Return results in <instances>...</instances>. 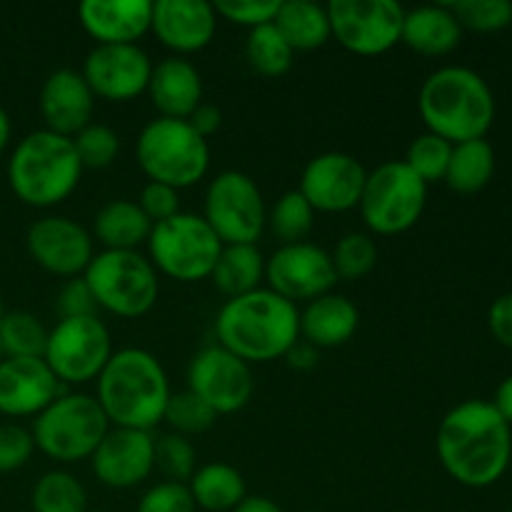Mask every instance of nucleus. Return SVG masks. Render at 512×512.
Here are the masks:
<instances>
[{
	"label": "nucleus",
	"instance_id": "nucleus-31",
	"mask_svg": "<svg viewBox=\"0 0 512 512\" xmlns=\"http://www.w3.org/2000/svg\"><path fill=\"white\" fill-rule=\"evenodd\" d=\"M495 175V150L485 138L453 145L445 183L460 195L480 193Z\"/></svg>",
	"mask_w": 512,
	"mask_h": 512
},
{
	"label": "nucleus",
	"instance_id": "nucleus-23",
	"mask_svg": "<svg viewBox=\"0 0 512 512\" xmlns=\"http://www.w3.org/2000/svg\"><path fill=\"white\" fill-rule=\"evenodd\" d=\"M78 18L95 45H138L150 30V0H85Z\"/></svg>",
	"mask_w": 512,
	"mask_h": 512
},
{
	"label": "nucleus",
	"instance_id": "nucleus-2",
	"mask_svg": "<svg viewBox=\"0 0 512 512\" xmlns=\"http://www.w3.org/2000/svg\"><path fill=\"white\" fill-rule=\"evenodd\" d=\"M215 338L248 365L285 358L300 340V310L273 290L258 288L220 308Z\"/></svg>",
	"mask_w": 512,
	"mask_h": 512
},
{
	"label": "nucleus",
	"instance_id": "nucleus-16",
	"mask_svg": "<svg viewBox=\"0 0 512 512\" xmlns=\"http://www.w3.org/2000/svg\"><path fill=\"white\" fill-rule=\"evenodd\" d=\"M368 170L355 155L328 150L308 160L300 175V195L315 213H348L358 208Z\"/></svg>",
	"mask_w": 512,
	"mask_h": 512
},
{
	"label": "nucleus",
	"instance_id": "nucleus-43",
	"mask_svg": "<svg viewBox=\"0 0 512 512\" xmlns=\"http://www.w3.org/2000/svg\"><path fill=\"white\" fill-rule=\"evenodd\" d=\"M135 512H198V508H195V500L190 495L188 485L165 480V483H158L145 490Z\"/></svg>",
	"mask_w": 512,
	"mask_h": 512
},
{
	"label": "nucleus",
	"instance_id": "nucleus-39",
	"mask_svg": "<svg viewBox=\"0 0 512 512\" xmlns=\"http://www.w3.org/2000/svg\"><path fill=\"white\" fill-rule=\"evenodd\" d=\"M450 10L458 18L460 28L473 33H498L512 28V3L510 0H458L450 3Z\"/></svg>",
	"mask_w": 512,
	"mask_h": 512
},
{
	"label": "nucleus",
	"instance_id": "nucleus-34",
	"mask_svg": "<svg viewBox=\"0 0 512 512\" xmlns=\"http://www.w3.org/2000/svg\"><path fill=\"white\" fill-rule=\"evenodd\" d=\"M48 330L33 313L13 310L0 320V345L5 358H43Z\"/></svg>",
	"mask_w": 512,
	"mask_h": 512
},
{
	"label": "nucleus",
	"instance_id": "nucleus-17",
	"mask_svg": "<svg viewBox=\"0 0 512 512\" xmlns=\"http://www.w3.org/2000/svg\"><path fill=\"white\" fill-rule=\"evenodd\" d=\"M30 258L58 278H80L95 258L93 235L65 215H45L25 233Z\"/></svg>",
	"mask_w": 512,
	"mask_h": 512
},
{
	"label": "nucleus",
	"instance_id": "nucleus-40",
	"mask_svg": "<svg viewBox=\"0 0 512 512\" xmlns=\"http://www.w3.org/2000/svg\"><path fill=\"white\" fill-rule=\"evenodd\" d=\"M198 453H195V445L190 443V438L178 433H168L163 438L155 440V468L165 475V480L170 483H183L188 485V480L193 478V473L198 470L195 465Z\"/></svg>",
	"mask_w": 512,
	"mask_h": 512
},
{
	"label": "nucleus",
	"instance_id": "nucleus-54",
	"mask_svg": "<svg viewBox=\"0 0 512 512\" xmlns=\"http://www.w3.org/2000/svg\"><path fill=\"white\" fill-rule=\"evenodd\" d=\"M305 512H325V510H305Z\"/></svg>",
	"mask_w": 512,
	"mask_h": 512
},
{
	"label": "nucleus",
	"instance_id": "nucleus-42",
	"mask_svg": "<svg viewBox=\"0 0 512 512\" xmlns=\"http://www.w3.org/2000/svg\"><path fill=\"white\" fill-rule=\"evenodd\" d=\"M213 8L220 18L253 30L260 28V25L273 23L275 15H278L280 0H218Z\"/></svg>",
	"mask_w": 512,
	"mask_h": 512
},
{
	"label": "nucleus",
	"instance_id": "nucleus-25",
	"mask_svg": "<svg viewBox=\"0 0 512 512\" xmlns=\"http://www.w3.org/2000/svg\"><path fill=\"white\" fill-rule=\"evenodd\" d=\"M360 313L350 298L340 293H325L310 300L300 313V338L318 348H340L355 335Z\"/></svg>",
	"mask_w": 512,
	"mask_h": 512
},
{
	"label": "nucleus",
	"instance_id": "nucleus-56",
	"mask_svg": "<svg viewBox=\"0 0 512 512\" xmlns=\"http://www.w3.org/2000/svg\"><path fill=\"white\" fill-rule=\"evenodd\" d=\"M505 512H512V510H505Z\"/></svg>",
	"mask_w": 512,
	"mask_h": 512
},
{
	"label": "nucleus",
	"instance_id": "nucleus-52",
	"mask_svg": "<svg viewBox=\"0 0 512 512\" xmlns=\"http://www.w3.org/2000/svg\"><path fill=\"white\" fill-rule=\"evenodd\" d=\"M8 140H10V118H8V113H5L3 105H0V153L5 150Z\"/></svg>",
	"mask_w": 512,
	"mask_h": 512
},
{
	"label": "nucleus",
	"instance_id": "nucleus-19",
	"mask_svg": "<svg viewBox=\"0 0 512 512\" xmlns=\"http://www.w3.org/2000/svg\"><path fill=\"white\" fill-rule=\"evenodd\" d=\"M93 473L105 488L130 490L155 470V440L145 430L110 428L90 458Z\"/></svg>",
	"mask_w": 512,
	"mask_h": 512
},
{
	"label": "nucleus",
	"instance_id": "nucleus-47",
	"mask_svg": "<svg viewBox=\"0 0 512 512\" xmlns=\"http://www.w3.org/2000/svg\"><path fill=\"white\" fill-rule=\"evenodd\" d=\"M488 328L503 348L512 350V293L493 300L488 310Z\"/></svg>",
	"mask_w": 512,
	"mask_h": 512
},
{
	"label": "nucleus",
	"instance_id": "nucleus-3",
	"mask_svg": "<svg viewBox=\"0 0 512 512\" xmlns=\"http://www.w3.org/2000/svg\"><path fill=\"white\" fill-rule=\"evenodd\" d=\"M95 400L110 425L150 433L155 425L163 423L165 405L170 400L168 375L148 350H115L98 375Z\"/></svg>",
	"mask_w": 512,
	"mask_h": 512
},
{
	"label": "nucleus",
	"instance_id": "nucleus-15",
	"mask_svg": "<svg viewBox=\"0 0 512 512\" xmlns=\"http://www.w3.org/2000/svg\"><path fill=\"white\" fill-rule=\"evenodd\" d=\"M265 283H268V290L290 303H298V300L310 303L320 295L333 293L338 275H335L328 250L305 240V243L280 245L265 260Z\"/></svg>",
	"mask_w": 512,
	"mask_h": 512
},
{
	"label": "nucleus",
	"instance_id": "nucleus-27",
	"mask_svg": "<svg viewBox=\"0 0 512 512\" xmlns=\"http://www.w3.org/2000/svg\"><path fill=\"white\" fill-rule=\"evenodd\" d=\"M150 230L153 223L133 200H110L93 218V238L105 250H138L148 243Z\"/></svg>",
	"mask_w": 512,
	"mask_h": 512
},
{
	"label": "nucleus",
	"instance_id": "nucleus-14",
	"mask_svg": "<svg viewBox=\"0 0 512 512\" xmlns=\"http://www.w3.org/2000/svg\"><path fill=\"white\" fill-rule=\"evenodd\" d=\"M188 390L215 415H233L253 398V370L223 345H205L188 365Z\"/></svg>",
	"mask_w": 512,
	"mask_h": 512
},
{
	"label": "nucleus",
	"instance_id": "nucleus-24",
	"mask_svg": "<svg viewBox=\"0 0 512 512\" xmlns=\"http://www.w3.org/2000/svg\"><path fill=\"white\" fill-rule=\"evenodd\" d=\"M148 95L160 118L188 120L203 103V78L190 60L170 55L153 65Z\"/></svg>",
	"mask_w": 512,
	"mask_h": 512
},
{
	"label": "nucleus",
	"instance_id": "nucleus-28",
	"mask_svg": "<svg viewBox=\"0 0 512 512\" xmlns=\"http://www.w3.org/2000/svg\"><path fill=\"white\" fill-rule=\"evenodd\" d=\"M188 490L195 508L208 512H233L248 498L243 475L228 463L200 465L188 480Z\"/></svg>",
	"mask_w": 512,
	"mask_h": 512
},
{
	"label": "nucleus",
	"instance_id": "nucleus-30",
	"mask_svg": "<svg viewBox=\"0 0 512 512\" xmlns=\"http://www.w3.org/2000/svg\"><path fill=\"white\" fill-rule=\"evenodd\" d=\"M210 280L228 300L253 293L265 280L263 253L258 245H223Z\"/></svg>",
	"mask_w": 512,
	"mask_h": 512
},
{
	"label": "nucleus",
	"instance_id": "nucleus-12",
	"mask_svg": "<svg viewBox=\"0 0 512 512\" xmlns=\"http://www.w3.org/2000/svg\"><path fill=\"white\" fill-rule=\"evenodd\" d=\"M113 355L110 330L98 315L88 318H60L48 330L43 360L60 385H85L98 380Z\"/></svg>",
	"mask_w": 512,
	"mask_h": 512
},
{
	"label": "nucleus",
	"instance_id": "nucleus-4",
	"mask_svg": "<svg viewBox=\"0 0 512 512\" xmlns=\"http://www.w3.org/2000/svg\"><path fill=\"white\" fill-rule=\"evenodd\" d=\"M418 110L428 133L458 145L488 135L495 120V95L480 73L445 65L425 78Z\"/></svg>",
	"mask_w": 512,
	"mask_h": 512
},
{
	"label": "nucleus",
	"instance_id": "nucleus-49",
	"mask_svg": "<svg viewBox=\"0 0 512 512\" xmlns=\"http://www.w3.org/2000/svg\"><path fill=\"white\" fill-rule=\"evenodd\" d=\"M285 360H288V365L293 370H313L315 365H318V350L313 348V345L308 343H295L293 348H290V353L285 355Z\"/></svg>",
	"mask_w": 512,
	"mask_h": 512
},
{
	"label": "nucleus",
	"instance_id": "nucleus-26",
	"mask_svg": "<svg viewBox=\"0 0 512 512\" xmlns=\"http://www.w3.org/2000/svg\"><path fill=\"white\" fill-rule=\"evenodd\" d=\"M463 40V28L448 5H420L405 10L400 43L425 58H440L453 53Z\"/></svg>",
	"mask_w": 512,
	"mask_h": 512
},
{
	"label": "nucleus",
	"instance_id": "nucleus-45",
	"mask_svg": "<svg viewBox=\"0 0 512 512\" xmlns=\"http://www.w3.org/2000/svg\"><path fill=\"white\" fill-rule=\"evenodd\" d=\"M140 210L148 215L150 223H163V220H170L173 215L180 213V195L178 190L170 188V185L163 183H148L143 190H140L138 198Z\"/></svg>",
	"mask_w": 512,
	"mask_h": 512
},
{
	"label": "nucleus",
	"instance_id": "nucleus-51",
	"mask_svg": "<svg viewBox=\"0 0 512 512\" xmlns=\"http://www.w3.org/2000/svg\"><path fill=\"white\" fill-rule=\"evenodd\" d=\"M233 512H283V508L265 495H248Z\"/></svg>",
	"mask_w": 512,
	"mask_h": 512
},
{
	"label": "nucleus",
	"instance_id": "nucleus-37",
	"mask_svg": "<svg viewBox=\"0 0 512 512\" xmlns=\"http://www.w3.org/2000/svg\"><path fill=\"white\" fill-rule=\"evenodd\" d=\"M450 155H453V143H448V140H443L440 135L425 130L423 135H418V138L408 145V153H405L403 163L408 165L425 185H430L438 183V180H445Z\"/></svg>",
	"mask_w": 512,
	"mask_h": 512
},
{
	"label": "nucleus",
	"instance_id": "nucleus-53",
	"mask_svg": "<svg viewBox=\"0 0 512 512\" xmlns=\"http://www.w3.org/2000/svg\"><path fill=\"white\" fill-rule=\"evenodd\" d=\"M3 315H5V310H3V298H0V320H3Z\"/></svg>",
	"mask_w": 512,
	"mask_h": 512
},
{
	"label": "nucleus",
	"instance_id": "nucleus-9",
	"mask_svg": "<svg viewBox=\"0 0 512 512\" xmlns=\"http://www.w3.org/2000/svg\"><path fill=\"white\" fill-rule=\"evenodd\" d=\"M150 263L178 283H198L213 275L223 243L203 215L183 213L155 223L148 238Z\"/></svg>",
	"mask_w": 512,
	"mask_h": 512
},
{
	"label": "nucleus",
	"instance_id": "nucleus-13",
	"mask_svg": "<svg viewBox=\"0 0 512 512\" xmlns=\"http://www.w3.org/2000/svg\"><path fill=\"white\" fill-rule=\"evenodd\" d=\"M325 10L330 38L350 53L373 58L400 43L405 8L395 0H333Z\"/></svg>",
	"mask_w": 512,
	"mask_h": 512
},
{
	"label": "nucleus",
	"instance_id": "nucleus-10",
	"mask_svg": "<svg viewBox=\"0 0 512 512\" xmlns=\"http://www.w3.org/2000/svg\"><path fill=\"white\" fill-rule=\"evenodd\" d=\"M425 203L428 185L403 160H388L368 173L358 210L370 233L400 235L418 223Z\"/></svg>",
	"mask_w": 512,
	"mask_h": 512
},
{
	"label": "nucleus",
	"instance_id": "nucleus-20",
	"mask_svg": "<svg viewBox=\"0 0 512 512\" xmlns=\"http://www.w3.org/2000/svg\"><path fill=\"white\" fill-rule=\"evenodd\" d=\"M60 393L58 378L43 358L0 360V415L35 418Z\"/></svg>",
	"mask_w": 512,
	"mask_h": 512
},
{
	"label": "nucleus",
	"instance_id": "nucleus-44",
	"mask_svg": "<svg viewBox=\"0 0 512 512\" xmlns=\"http://www.w3.org/2000/svg\"><path fill=\"white\" fill-rule=\"evenodd\" d=\"M33 435L18 423H0V473L20 470L33 458Z\"/></svg>",
	"mask_w": 512,
	"mask_h": 512
},
{
	"label": "nucleus",
	"instance_id": "nucleus-5",
	"mask_svg": "<svg viewBox=\"0 0 512 512\" xmlns=\"http://www.w3.org/2000/svg\"><path fill=\"white\" fill-rule=\"evenodd\" d=\"M83 175L70 138L40 128L18 140L8 158V183L18 200L33 208H53L75 193Z\"/></svg>",
	"mask_w": 512,
	"mask_h": 512
},
{
	"label": "nucleus",
	"instance_id": "nucleus-36",
	"mask_svg": "<svg viewBox=\"0 0 512 512\" xmlns=\"http://www.w3.org/2000/svg\"><path fill=\"white\" fill-rule=\"evenodd\" d=\"M338 280H363L378 265V245L368 233H348L330 253Z\"/></svg>",
	"mask_w": 512,
	"mask_h": 512
},
{
	"label": "nucleus",
	"instance_id": "nucleus-11",
	"mask_svg": "<svg viewBox=\"0 0 512 512\" xmlns=\"http://www.w3.org/2000/svg\"><path fill=\"white\" fill-rule=\"evenodd\" d=\"M203 218L223 245H255L268 225V208L248 173L225 170L205 190Z\"/></svg>",
	"mask_w": 512,
	"mask_h": 512
},
{
	"label": "nucleus",
	"instance_id": "nucleus-41",
	"mask_svg": "<svg viewBox=\"0 0 512 512\" xmlns=\"http://www.w3.org/2000/svg\"><path fill=\"white\" fill-rule=\"evenodd\" d=\"M83 170H103L113 165L120 153V138L113 128L103 123H90L73 138Z\"/></svg>",
	"mask_w": 512,
	"mask_h": 512
},
{
	"label": "nucleus",
	"instance_id": "nucleus-8",
	"mask_svg": "<svg viewBox=\"0 0 512 512\" xmlns=\"http://www.w3.org/2000/svg\"><path fill=\"white\" fill-rule=\"evenodd\" d=\"M83 278L98 308L118 318H143L158 303V270L138 250H103Z\"/></svg>",
	"mask_w": 512,
	"mask_h": 512
},
{
	"label": "nucleus",
	"instance_id": "nucleus-48",
	"mask_svg": "<svg viewBox=\"0 0 512 512\" xmlns=\"http://www.w3.org/2000/svg\"><path fill=\"white\" fill-rule=\"evenodd\" d=\"M188 123L193 125V130L198 135H203L205 140L213 133H218L220 123H223V113H220L218 105L213 103H200L198 108L193 110V115L188 118Z\"/></svg>",
	"mask_w": 512,
	"mask_h": 512
},
{
	"label": "nucleus",
	"instance_id": "nucleus-33",
	"mask_svg": "<svg viewBox=\"0 0 512 512\" xmlns=\"http://www.w3.org/2000/svg\"><path fill=\"white\" fill-rule=\"evenodd\" d=\"M245 58L255 73L265 78H280L290 70L295 58V50L290 48L288 40L280 35V30L273 23L260 25L248 33L245 40Z\"/></svg>",
	"mask_w": 512,
	"mask_h": 512
},
{
	"label": "nucleus",
	"instance_id": "nucleus-21",
	"mask_svg": "<svg viewBox=\"0 0 512 512\" xmlns=\"http://www.w3.org/2000/svg\"><path fill=\"white\" fill-rule=\"evenodd\" d=\"M218 30V13L208 0H158L150 33L180 58L208 48Z\"/></svg>",
	"mask_w": 512,
	"mask_h": 512
},
{
	"label": "nucleus",
	"instance_id": "nucleus-32",
	"mask_svg": "<svg viewBox=\"0 0 512 512\" xmlns=\"http://www.w3.org/2000/svg\"><path fill=\"white\" fill-rule=\"evenodd\" d=\"M33 512H88V493L68 470H48L30 493Z\"/></svg>",
	"mask_w": 512,
	"mask_h": 512
},
{
	"label": "nucleus",
	"instance_id": "nucleus-46",
	"mask_svg": "<svg viewBox=\"0 0 512 512\" xmlns=\"http://www.w3.org/2000/svg\"><path fill=\"white\" fill-rule=\"evenodd\" d=\"M95 310H98V303H95L83 275L70 278L58 295L60 318H88V315H95Z\"/></svg>",
	"mask_w": 512,
	"mask_h": 512
},
{
	"label": "nucleus",
	"instance_id": "nucleus-7",
	"mask_svg": "<svg viewBox=\"0 0 512 512\" xmlns=\"http://www.w3.org/2000/svg\"><path fill=\"white\" fill-rule=\"evenodd\" d=\"M110 430L103 408L95 395L60 393L33 418V443L40 453L58 463L90 460L100 440Z\"/></svg>",
	"mask_w": 512,
	"mask_h": 512
},
{
	"label": "nucleus",
	"instance_id": "nucleus-50",
	"mask_svg": "<svg viewBox=\"0 0 512 512\" xmlns=\"http://www.w3.org/2000/svg\"><path fill=\"white\" fill-rule=\"evenodd\" d=\"M495 410H498L500 415H503L505 423L512 428V375L503 380V383L498 385V390H495V400H493Z\"/></svg>",
	"mask_w": 512,
	"mask_h": 512
},
{
	"label": "nucleus",
	"instance_id": "nucleus-35",
	"mask_svg": "<svg viewBox=\"0 0 512 512\" xmlns=\"http://www.w3.org/2000/svg\"><path fill=\"white\" fill-rule=\"evenodd\" d=\"M268 225L283 245L305 243V238H308L315 225V210L300 195V190H288L270 208Z\"/></svg>",
	"mask_w": 512,
	"mask_h": 512
},
{
	"label": "nucleus",
	"instance_id": "nucleus-22",
	"mask_svg": "<svg viewBox=\"0 0 512 512\" xmlns=\"http://www.w3.org/2000/svg\"><path fill=\"white\" fill-rule=\"evenodd\" d=\"M93 110L95 95L80 70L58 68L45 78L40 88V115L45 120V130L73 140L85 125L93 123Z\"/></svg>",
	"mask_w": 512,
	"mask_h": 512
},
{
	"label": "nucleus",
	"instance_id": "nucleus-1",
	"mask_svg": "<svg viewBox=\"0 0 512 512\" xmlns=\"http://www.w3.org/2000/svg\"><path fill=\"white\" fill-rule=\"evenodd\" d=\"M435 453L455 483L490 488L510 468L512 428L488 400H465L440 420Z\"/></svg>",
	"mask_w": 512,
	"mask_h": 512
},
{
	"label": "nucleus",
	"instance_id": "nucleus-6",
	"mask_svg": "<svg viewBox=\"0 0 512 512\" xmlns=\"http://www.w3.org/2000/svg\"><path fill=\"white\" fill-rule=\"evenodd\" d=\"M135 158L150 183L175 190L200 183L210 168L208 140L193 130L188 120L155 118L135 140Z\"/></svg>",
	"mask_w": 512,
	"mask_h": 512
},
{
	"label": "nucleus",
	"instance_id": "nucleus-18",
	"mask_svg": "<svg viewBox=\"0 0 512 512\" xmlns=\"http://www.w3.org/2000/svg\"><path fill=\"white\" fill-rule=\"evenodd\" d=\"M80 73L95 98L128 103L148 90L153 63L140 45H95Z\"/></svg>",
	"mask_w": 512,
	"mask_h": 512
},
{
	"label": "nucleus",
	"instance_id": "nucleus-29",
	"mask_svg": "<svg viewBox=\"0 0 512 512\" xmlns=\"http://www.w3.org/2000/svg\"><path fill=\"white\" fill-rule=\"evenodd\" d=\"M273 25L293 50H318L330 40L328 10L313 0H280Z\"/></svg>",
	"mask_w": 512,
	"mask_h": 512
},
{
	"label": "nucleus",
	"instance_id": "nucleus-38",
	"mask_svg": "<svg viewBox=\"0 0 512 512\" xmlns=\"http://www.w3.org/2000/svg\"><path fill=\"white\" fill-rule=\"evenodd\" d=\"M163 420L170 425L173 433L190 438V435H200L205 433V430L213 428L218 415H215L195 393L180 390V393H170Z\"/></svg>",
	"mask_w": 512,
	"mask_h": 512
},
{
	"label": "nucleus",
	"instance_id": "nucleus-55",
	"mask_svg": "<svg viewBox=\"0 0 512 512\" xmlns=\"http://www.w3.org/2000/svg\"><path fill=\"white\" fill-rule=\"evenodd\" d=\"M88 512H105V510H88Z\"/></svg>",
	"mask_w": 512,
	"mask_h": 512
}]
</instances>
